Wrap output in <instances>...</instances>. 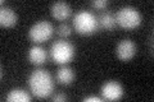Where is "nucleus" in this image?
<instances>
[{"mask_svg":"<svg viewBox=\"0 0 154 102\" xmlns=\"http://www.w3.org/2000/svg\"><path fill=\"white\" fill-rule=\"evenodd\" d=\"M28 87L38 98L49 97L54 89L53 77L46 69H35L28 77Z\"/></svg>","mask_w":154,"mask_h":102,"instance_id":"obj_1","label":"nucleus"},{"mask_svg":"<svg viewBox=\"0 0 154 102\" xmlns=\"http://www.w3.org/2000/svg\"><path fill=\"white\" fill-rule=\"evenodd\" d=\"M50 57L57 64L64 65L69 63L75 56V46L66 40H58L50 46Z\"/></svg>","mask_w":154,"mask_h":102,"instance_id":"obj_2","label":"nucleus"},{"mask_svg":"<svg viewBox=\"0 0 154 102\" xmlns=\"http://www.w3.org/2000/svg\"><path fill=\"white\" fill-rule=\"evenodd\" d=\"M114 17H116V22L121 27L126 28V30H132V28L139 27L143 19L141 13L136 8L130 5H125L119 8Z\"/></svg>","mask_w":154,"mask_h":102,"instance_id":"obj_3","label":"nucleus"},{"mask_svg":"<svg viewBox=\"0 0 154 102\" xmlns=\"http://www.w3.org/2000/svg\"><path fill=\"white\" fill-rule=\"evenodd\" d=\"M73 27L81 35H91L98 30V18L91 12L80 10L73 17Z\"/></svg>","mask_w":154,"mask_h":102,"instance_id":"obj_4","label":"nucleus"},{"mask_svg":"<svg viewBox=\"0 0 154 102\" xmlns=\"http://www.w3.org/2000/svg\"><path fill=\"white\" fill-rule=\"evenodd\" d=\"M54 32V27L53 24L48 21H38L33 23L28 30V37L30 40L35 43H41L48 41L53 36Z\"/></svg>","mask_w":154,"mask_h":102,"instance_id":"obj_5","label":"nucleus"},{"mask_svg":"<svg viewBox=\"0 0 154 102\" xmlns=\"http://www.w3.org/2000/svg\"><path fill=\"white\" fill-rule=\"evenodd\" d=\"M100 93L103 100L116 101L123 96V87L118 80H107L100 88Z\"/></svg>","mask_w":154,"mask_h":102,"instance_id":"obj_6","label":"nucleus"},{"mask_svg":"<svg viewBox=\"0 0 154 102\" xmlns=\"http://www.w3.org/2000/svg\"><path fill=\"white\" fill-rule=\"evenodd\" d=\"M136 54V43L130 38H123L116 46V55L119 60L128 61Z\"/></svg>","mask_w":154,"mask_h":102,"instance_id":"obj_7","label":"nucleus"},{"mask_svg":"<svg viewBox=\"0 0 154 102\" xmlns=\"http://www.w3.org/2000/svg\"><path fill=\"white\" fill-rule=\"evenodd\" d=\"M50 13L53 18H55L57 21H66L71 14H72V9L71 5L66 1H55L51 4L50 7Z\"/></svg>","mask_w":154,"mask_h":102,"instance_id":"obj_8","label":"nucleus"},{"mask_svg":"<svg viewBox=\"0 0 154 102\" xmlns=\"http://www.w3.org/2000/svg\"><path fill=\"white\" fill-rule=\"evenodd\" d=\"M27 56H28V60H30L31 64H33V65H42L46 61L48 52L42 46L35 45V46L30 47Z\"/></svg>","mask_w":154,"mask_h":102,"instance_id":"obj_9","label":"nucleus"},{"mask_svg":"<svg viewBox=\"0 0 154 102\" xmlns=\"http://www.w3.org/2000/svg\"><path fill=\"white\" fill-rule=\"evenodd\" d=\"M18 22L17 13L9 7H2L0 9V24L3 27H12Z\"/></svg>","mask_w":154,"mask_h":102,"instance_id":"obj_10","label":"nucleus"},{"mask_svg":"<svg viewBox=\"0 0 154 102\" xmlns=\"http://www.w3.org/2000/svg\"><path fill=\"white\" fill-rule=\"evenodd\" d=\"M75 79V73L67 65H62L59 69L57 70V82L59 84L63 86H68L71 84Z\"/></svg>","mask_w":154,"mask_h":102,"instance_id":"obj_11","label":"nucleus"},{"mask_svg":"<svg viewBox=\"0 0 154 102\" xmlns=\"http://www.w3.org/2000/svg\"><path fill=\"white\" fill-rule=\"evenodd\" d=\"M5 100L9 102H28L31 101V96L22 88H13L8 92Z\"/></svg>","mask_w":154,"mask_h":102,"instance_id":"obj_12","label":"nucleus"},{"mask_svg":"<svg viewBox=\"0 0 154 102\" xmlns=\"http://www.w3.org/2000/svg\"><path fill=\"white\" fill-rule=\"evenodd\" d=\"M98 24L102 28H104V30H113V28L116 27V24H117V22H116V17L113 16L110 12H104L99 16L98 18Z\"/></svg>","mask_w":154,"mask_h":102,"instance_id":"obj_13","label":"nucleus"},{"mask_svg":"<svg viewBox=\"0 0 154 102\" xmlns=\"http://www.w3.org/2000/svg\"><path fill=\"white\" fill-rule=\"evenodd\" d=\"M57 32H58V35H59L60 37H68V36H71V33H72V28H71L69 24H67V23L63 22V23H60L59 26H58Z\"/></svg>","mask_w":154,"mask_h":102,"instance_id":"obj_14","label":"nucleus"},{"mask_svg":"<svg viewBox=\"0 0 154 102\" xmlns=\"http://www.w3.org/2000/svg\"><path fill=\"white\" fill-rule=\"evenodd\" d=\"M91 5L96 9H104L108 7V0H93Z\"/></svg>","mask_w":154,"mask_h":102,"instance_id":"obj_15","label":"nucleus"},{"mask_svg":"<svg viewBox=\"0 0 154 102\" xmlns=\"http://www.w3.org/2000/svg\"><path fill=\"white\" fill-rule=\"evenodd\" d=\"M67 98H68V97H67L64 93H57V95H54L53 96V101H57V102H59V101H67Z\"/></svg>","mask_w":154,"mask_h":102,"instance_id":"obj_16","label":"nucleus"},{"mask_svg":"<svg viewBox=\"0 0 154 102\" xmlns=\"http://www.w3.org/2000/svg\"><path fill=\"white\" fill-rule=\"evenodd\" d=\"M103 98H100L98 96H89V97H85L84 101L85 102H100Z\"/></svg>","mask_w":154,"mask_h":102,"instance_id":"obj_17","label":"nucleus"}]
</instances>
